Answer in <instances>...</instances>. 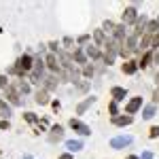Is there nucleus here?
<instances>
[{
    "instance_id": "9d476101",
    "label": "nucleus",
    "mask_w": 159,
    "mask_h": 159,
    "mask_svg": "<svg viewBox=\"0 0 159 159\" xmlns=\"http://www.w3.org/2000/svg\"><path fill=\"white\" fill-rule=\"evenodd\" d=\"M121 70H123L125 74H134L136 70H138V64H136V61H132V60H127L125 64H123V68H121Z\"/></svg>"
},
{
    "instance_id": "393cba45",
    "label": "nucleus",
    "mask_w": 159,
    "mask_h": 159,
    "mask_svg": "<svg viewBox=\"0 0 159 159\" xmlns=\"http://www.w3.org/2000/svg\"><path fill=\"white\" fill-rule=\"evenodd\" d=\"M64 45H66V49H72V51H76V49L72 47V45H74V40H72L70 36H66V38H64Z\"/></svg>"
},
{
    "instance_id": "4be33fe9",
    "label": "nucleus",
    "mask_w": 159,
    "mask_h": 159,
    "mask_svg": "<svg viewBox=\"0 0 159 159\" xmlns=\"http://www.w3.org/2000/svg\"><path fill=\"white\" fill-rule=\"evenodd\" d=\"M157 32H159V19H157V21H148L147 34H157Z\"/></svg>"
},
{
    "instance_id": "412c9836",
    "label": "nucleus",
    "mask_w": 159,
    "mask_h": 159,
    "mask_svg": "<svg viewBox=\"0 0 159 159\" xmlns=\"http://www.w3.org/2000/svg\"><path fill=\"white\" fill-rule=\"evenodd\" d=\"M55 87H57V76H47V79H45V89L51 91V89H55Z\"/></svg>"
},
{
    "instance_id": "ddd939ff",
    "label": "nucleus",
    "mask_w": 159,
    "mask_h": 159,
    "mask_svg": "<svg viewBox=\"0 0 159 159\" xmlns=\"http://www.w3.org/2000/svg\"><path fill=\"white\" fill-rule=\"evenodd\" d=\"M49 102V93L47 89H38L36 91V104H47Z\"/></svg>"
},
{
    "instance_id": "0eeeda50",
    "label": "nucleus",
    "mask_w": 159,
    "mask_h": 159,
    "mask_svg": "<svg viewBox=\"0 0 159 159\" xmlns=\"http://www.w3.org/2000/svg\"><path fill=\"white\" fill-rule=\"evenodd\" d=\"M110 96H112V100H115V102H121V100H125L127 91H125L123 87H112V89H110Z\"/></svg>"
},
{
    "instance_id": "bb28decb",
    "label": "nucleus",
    "mask_w": 159,
    "mask_h": 159,
    "mask_svg": "<svg viewBox=\"0 0 159 159\" xmlns=\"http://www.w3.org/2000/svg\"><path fill=\"white\" fill-rule=\"evenodd\" d=\"M24 119H25L28 123H36V117H34V112H25Z\"/></svg>"
},
{
    "instance_id": "f8f14e48",
    "label": "nucleus",
    "mask_w": 159,
    "mask_h": 159,
    "mask_svg": "<svg viewBox=\"0 0 159 159\" xmlns=\"http://www.w3.org/2000/svg\"><path fill=\"white\" fill-rule=\"evenodd\" d=\"M66 148H68L70 153H76V151L83 148V142H81V140H68V142H66Z\"/></svg>"
},
{
    "instance_id": "dca6fc26",
    "label": "nucleus",
    "mask_w": 159,
    "mask_h": 159,
    "mask_svg": "<svg viewBox=\"0 0 159 159\" xmlns=\"http://www.w3.org/2000/svg\"><path fill=\"white\" fill-rule=\"evenodd\" d=\"M72 61H76V64H87V55L83 53V51H72Z\"/></svg>"
},
{
    "instance_id": "f3484780",
    "label": "nucleus",
    "mask_w": 159,
    "mask_h": 159,
    "mask_svg": "<svg viewBox=\"0 0 159 159\" xmlns=\"http://www.w3.org/2000/svg\"><path fill=\"white\" fill-rule=\"evenodd\" d=\"M93 102H96V98H87L85 102H81V104H79V108H76V112H79V115H83V112H85V110L89 108V106H91Z\"/></svg>"
},
{
    "instance_id": "f704fd0d",
    "label": "nucleus",
    "mask_w": 159,
    "mask_h": 159,
    "mask_svg": "<svg viewBox=\"0 0 159 159\" xmlns=\"http://www.w3.org/2000/svg\"><path fill=\"white\" fill-rule=\"evenodd\" d=\"M151 157H153L151 153H142V157H140V159H151Z\"/></svg>"
},
{
    "instance_id": "1a4fd4ad",
    "label": "nucleus",
    "mask_w": 159,
    "mask_h": 159,
    "mask_svg": "<svg viewBox=\"0 0 159 159\" xmlns=\"http://www.w3.org/2000/svg\"><path fill=\"white\" fill-rule=\"evenodd\" d=\"M132 121H134V119H132V115H125V117H115V119H112V123H115V125H119V127H125V125H129Z\"/></svg>"
},
{
    "instance_id": "f03ea898",
    "label": "nucleus",
    "mask_w": 159,
    "mask_h": 159,
    "mask_svg": "<svg viewBox=\"0 0 159 159\" xmlns=\"http://www.w3.org/2000/svg\"><path fill=\"white\" fill-rule=\"evenodd\" d=\"M70 127H72L76 134H81V136H89L91 134V129H89L83 121H79V119H70Z\"/></svg>"
},
{
    "instance_id": "c85d7f7f",
    "label": "nucleus",
    "mask_w": 159,
    "mask_h": 159,
    "mask_svg": "<svg viewBox=\"0 0 159 159\" xmlns=\"http://www.w3.org/2000/svg\"><path fill=\"white\" fill-rule=\"evenodd\" d=\"M110 112H112V119H115V117H117V102H115V100H112V102H110Z\"/></svg>"
},
{
    "instance_id": "e433bc0d",
    "label": "nucleus",
    "mask_w": 159,
    "mask_h": 159,
    "mask_svg": "<svg viewBox=\"0 0 159 159\" xmlns=\"http://www.w3.org/2000/svg\"><path fill=\"white\" fill-rule=\"evenodd\" d=\"M155 81H157V83H159V72H157V74H155Z\"/></svg>"
},
{
    "instance_id": "c9c22d12",
    "label": "nucleus",
    "mask_w": 159,
    "mask_h": 159,
    "mask_svg": "<svg viewBox=\"0 0 159 159\" xmlns=\"http://www.w3.org/2000/svg\"><path fill=\"white\" fill-rule=\"evenodd\" d=\"M127 159H140V157H136V155H129V157H127Z\"/></svg>"
},
{
    "instance_id": "b1692460",
    "label": "nucleus",
    "mask_w": 159,
    "mask_h": 159,
    "mask_svg": "<svg viewBox=\"0 0 159 159\" xmlns=\"http://www.w3.org/2000/svg\"><path fill=\"white\" fill-rule=\"evenodd\" d=\"M93 72H96V70H93V66L85 64V68H83V74H85V76H93Z\"/></svg>"
},
{
    "instance_id": "2f4dec72",
    "label": "nucleus",
    "mask_w": 159,
    "mask_h": 159,
    "mask_svg": "<svg viewBox=\"0 0 159 159\" xmlns=\"http://www.w3.org/2000/svg\"><path fill=\"white\" fill-rule=\"evenodd\" d=\"M85 43H89V36H87V34L79 36V45H85Z\"/></svg>"
},
{
    "instance_id": "7c9ffc66",
    "label": "nucleus",
    "mask_w": 159,
    "mask_h": 159,
    "mask_svg": "<svg viewBox=\"0 0 159 159\" xmlns=\"http://www.w3.org/2000/svg\"><path fill=\"white\" fill-rule=\"evenodd\" d=\"M9 127H11L9 119H2V121H0V129H9Z\"/></svg>"
},
{
    "instance_id": "423d86ee",
    "label": "nucleus",
    "mask_w": 159,
    "mask_h": 159,
    "mask_svg": "<svg viewBox=\"0 0 159 159\" xmlns=\"http://www.w3.org/2000/svg\"><path fill=\"white\" fill-rule=\"evenodd\" d=\"M4 96L9 98L11 104H19V102H21V100H19V91H17L15 87H7V89H4Z\"/></svg>"
},
{
    "instance_id": "39448f33",
    "label": "nucleus",
    "mask_w": 159,
    "mask_h": 159,
    "mask_svg": "<svg viewBox=\"0 0 159 159\" xmlns=\"http://www.w3.org/2000/svg\"><path fill=\"white\" fill-rule=\"evenodd\" d=\"M57 61H60V60H57V55H55V53H49V55L45 57V64L49 66L53 72H61V70H60V64H57Z\"/></svg>"
},
{
    "instance_id": "a211bd4d",
    "label": "nucleus",
    "mask_w": 159,
    "mask_h": 159,
    "mask_svg": "<svg viewBox=\"0 0 159 159\" xmlns=\"http://www.w3.org/2000/svg\"><path fill=\"white\" fill-rule=\"evenodd\" d=\"M0 117H2V119H9V117H11V108L7 106L4 100H0Z\"/></svg>"
},
{
    "instance_id": "473e14b6",
    "label": "nucleus",
    "mask_w": 159,
    "mask_h": 159,
    "mask_svg": "<svg viewBox=\"0 0 159 159\" xmlns=\"http://www.w3.org/2000/svg\"><path fill=\"white\" fill-rule=\"evenodd\" d=\"M159 102V89H155V91H153V104H157Z\"/></svg>"
},
{
    "instance_id": "aec40b11",
    "label": "nucleus",
    "mask_w": 159,
    "mask_h": 159,
    "mask_svg": "<svg viewBox=\"0 0 159 159\" xmlns=\"http://www.w3.org/2000/svg\"><path fill=\"white\" fill-rule=\"evenodd\" d=\"M151 61H153V51H147V53H144V57L140 60V64H138V68H147Z\"/></svg>"
},
{
    "instance_id": "f257e3e1",
    "label": "nucleus",
    "mask_w": 159,
    "mask_h": 159,
    "mask_svg": "<svg viewBox=\"0 0 159 159\" xmlns=\"http://www.w3.org/2000/svg\"><path fill=\"white\" fill-rule=\"evenodd\" d=\"M138 21V11L134 7H127L123 11V25H129V24H136Z\"/></svg>"
},
{
    "instance_id": "72a5a7b5",
    "label": "nucleus",
    "mask_w": 159,
    "mask_h": 159,
    "mask_svg": "<svg viewBox=\"0 0 159 159\" xmlns=\"http://www.w3.org/2000/svg\"><path fill=\"white\" fill-rule=\"evenodd\" d=\"M60 159H72V155L70 153H64V155H60Z\"/></svg>"
},
{
    "instance_id": "cd10ccee",
    "label": "nucleus",
    "mask_w": 159,
    "mask_h": 159,
    "mask_svg": "<svg viewBox=\"0 0 159 159\" xmlns=\"http://www.w3.org/2000/svg\"><path fill=\"white\" fill-rule=\"evenodd\" d=\"M0 87H4V89H7V87H11V85H9V79H7L4 74H0Z\"/></svg>"
},
{
    "instance_id": "6e6552de",
    "label": "nucleus",
    "mask_w": 159,
    "mask_h": 159,
    "mask_svg": "<svg viewBox=\"0 0 159 159\" xmlns=\"http://www.w3.org/2000/svg\"><path fill=\"white\" fill-rule=\"evenodd\" d=\"M61 136H64V129H61V125H53V127H51V136H49V140H51V142H57Z\"/></svg>"
},
{
    "instance_id": "2eb2a0df",
    "label": "nucleus",
    "mask_w": 159,
    "mask_h": 159,
    "mask_svg": "<svg viewBox=\"0 0 159 159\" xmlns=\"http://www.w3.org/2000/svg\"><path fill=\"white\" fill-rule=\"evenodd\" d=\"M85 55L87 57H91V60H100V49L98 47H93V45H89L85 49Z\"/></svg>"
},
{
    "instance_id": "7ed1b4c3",
    "label": "nucleus",
    "mask_w": 159,
    "mask_h": 159,
    "mask_svg": "<svg viewBox=\"0 0 159 159\" xmlns=\"http://www.w3.org/2000/svg\"><path fill=\"white\" fill-rule=\"evenodd\" d=\"M127 144H132V136H119V138L110 140V147L112 148H121V147H127Z\"/></svg>"
},
{
    "instance_id": "c756f323",
    "label": "nucleus",
    "mask_w": 159,
    "mask_h": 159,
    "mask_svg": "<svg viewBox=\"0 0 159 159\" xmlns=\"http://www.w3.org/2000/svg\"><path fill=\"white\" fill-rule=\"evenodd\" d=\"M148 136H151V138H157V136H159V125L151 127V134H148Z\"/></svg>"
},
{
    "instance_id": "5701e85b",
    "label": "nucleus",
    "mask_w": 159,
    "mask_h": 159,
    "mask_svg": "<svg viewBox=\"0 0 159 159\" xmlns=\"http://www.w3.org/2000/svg\"><path fill=\"white\" fill-rule=\"evenodd\" d=\"M15 89H17L19 93H28V91H30V85L24 83V81H17V83H15Z\"/></svg>"
},
{
    "instance_id": "6ab92c4d",
    "label": "nucleus",
    "mask_w": 159,
    "mask_h": 159,
    "mask_svg": "<svg viewBox=\"0 0 159 159\" xmlns=\"http://www.w3.org/2000/svg\"><path fill=\"white\" fill-rule=\"evenodd\" d=\"M153 43V38H151V34H144V36L140 38V45H138V51H142V49H148V45Z\"/></svg>"
},
{
    "instance_id": "9b49d317",
    "label": "nucleus",
    "mask_w": 159,
    "mask_h": 159,
    "mask_svg": "<svg viewBox=\"0 0 159 159\" xmlns=\"http://www.w3.org/2000/svg\"><path fill=\"white\" fill-rule=\"evenodd\" d=\"M93 38H96V43H98V45H102V47H106V45H108L104 30H96V32H93Z\"/></svg>"
},
{
    "instance_id": "4468645a",
    "label": "nucleus",
    "mask_w": 159,
    "mask_h": 159,
    "mask_svg": "<svg viewBox=\"0 0 159 159\" xmlns=\"http://www.w3.org/2000/svg\"><path fill=\"white\" fill-rule=\"evenodd\" d=\"M155 110H157V106H155V104L144 106V110H142V119H153V117H155Z\"/></svg>"
},
{
    "instance_id": "a878e982",
    "label": "nucleus",
    "mask_w": 159,
    "mask_h": 159,
    "mask_svg": "<svg viewBox=\"0 0 159 159\" xmlns=\"http://www.w3.org/2000/svg\"><path fill=\"white\" fill-rule=\"evenodd\" d=\"M115 28L117 25L112 24V21H104V32H115Z\"/></svg>"
},
{
    "instance_id": "20e7f679",
    "label": "nucleus",
    "mask_w": 159,
    "mask_h": 159,
    "mask_svg": "<svg viewBox=\"0 0 159 159\" xmlns=\"http://www.w3.org/2000/svg\"><path fill=\"white\" fill-rule=\"evenodd\" d=\"M142 106V98L140 96H136V98H132L129 102H127V106H125V110H127V115H134L136 110Z\"/></svg>"
}]
</instances>
